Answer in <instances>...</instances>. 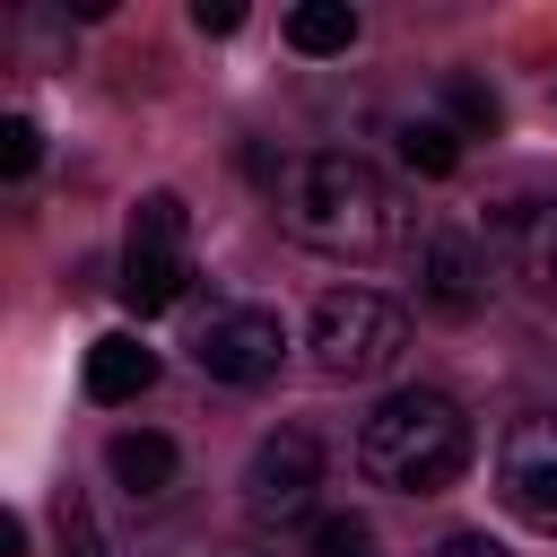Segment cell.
I'll return each mask as SVG.
<instances>
[{
    "label": "cell",
    "instance_id": "obj_8",
    "mask_svg": "<svg viewBox=\"0 0 557 557\" xmlns=\"http://www.w3.org/2000/svg\"><path fill=\"white\" fill-rule=\"evenodd\" d=\"M418 305L435 322H470L487 305V261H479L470 235H453V226H426L418 235Z\"/></svg>",
    "mask_w": 557,
    "mask_h": 557
},
{
    "label": "cell",
    "instance_id": "obj_19",
    "mask_svg": "<svg viewBox=\"0 0 557 557\" xmlns=\"http://www.w3.org/2000/svg\"><path fill=\"white\" fill-rule=\"evenodd\" d=\"M191 26H200V35H235L244 9H235V0H191Z\"/></svg>",
    "mask_w": 557,
    "mask_h": 557
},
{
    "label": "cell",
    "instance_id": "obj_10",
    "mask_svg": "<svg viewBox=\"0 0 557 557\" xmlns=\"http://www.w3.org/2000/svg\"><path fill=\"white\" fill-rule=\"evenodd\" d=\"M148 383H157V348H139L131 331H104V339L87 348V400L122 409V400H139Z\"/></svg>",
    "mask_w": 557,
    "mask_h": 557
},
{
    "label": "cell",
    "instance_id": "obj_7",
    "mask_svg": "<svg viewBox=\"0 0 557 557\" xmlns=\"http://www.w3.org/2000/svg\"><path fill=\"white\" fill-rule=\"evenodd\" d=\"M278 357H287V322L270 305H218L191 331V366L209 383H261V374H278Z\"/></svg>",
    "mask_w": 557,
    "mask_h": 557
},
{
    "label": "cell",
    "instance_id": "obj_20",
    "mask_svg": "<svg viewBox=\"0 0 557 557\" xmlns=\"http://www.w3.org/2000/svg\"><path fill=\"white\" fill-rule=\"evenodd\" d=\"M435 557H505V548H496L487 531H444V540H435Z\"/></svg>",
    "mask_w": 557,
    "mask_h": 557
},
{
    "label": "cell",
    "instance_id": "obj_9",
    "mask_svg": "<svg viewBox=\"0 0 557 557\" xmlns=\"http://www.w3.org/2000/svg\"><path fill=\"white\" fill-rule=\"evenodd\" d=\"M122 305L148 322V313H165V305H183V287H191V261L183 252H165V244H131L122 252Z\"/></svg>",
    "mask_w": 557,
    "mask_h": 557
},
{
    "label": "cell",
    "instance_id": "obj_17",
    "mask_svg": "<svg viewBox=\"0 0 557 557\" xmlns=\"http://www.w3.org/2000/svg\"><path fill=\"white\" fill-rule=\"evenodd\" d=\"M444 104H453V131H496V96H487L470 70L444 78Z\"/></svg>",
    "mask_w": 557,
    "mask_h": 557
},
{
    "label": "cell",
    "instance_id": "obj_14",
    "mask_svg": "<svg viewBox=\"0 0 557 557\" xmlns=\"http://www.w3.org/2000/svg\"><path fill=\"white\" fill-rule=\"evenodd\" d=\"M305 557H383V548H374V522L366 513H322L313 540H305Z\"/></svg>",
    "mask_w": 557,
    "mask_h": 557
},
{
    "label": "cell",
    "instance_id": "obj_6",
    "mask_svg": "<svg viewBox=\"0 0 557 557\" xmlns=\"http://www.w3.org/2000/svg\"><path fill=\"white\" fill-rule=\"evenodd\" d=\"M496 496H505L513 522H531V531L557 540V409H531V418L505 426V444H496Z\"/></svg>",
    "mask_w": 557,
    "mask_h": 557
},
{
    "label": "cell",
    "instance_id": "obj_1",
    "mask_svg": "<svg viewBox=\"0 0 557 557\" xmlns=\"http://www.w3.org/2000/svg\"><path fill=\"white\" fill-rule=\"evenodd\" d=\"M278 218H287L296 244H313V252H331V261H374V252H392L400 226H409L400 191H392L366 157H348V148L296 157V165L278 174Z\"/></svg>",
    "mask_w": 557,
    "mask_h": 557
},
{
    "label": "cell",
    "instance_id": "obj_21",
    "mask_svg": "<svg viewBox=\"0 0 557 557\" xmlns=\"http://www.w3.org/2000/svg\"><path fill=\"white\" fill-rule=\"evenodd\" d=\"M0 557H26V513H0Z\"/></svg>",
    "mask_w": 557,
    "mask_h": 557
},
{
    "label": "cell",
    "instance_id": "obj_16",
    "mask_svg": "<svg viewBox=\"0 0 557 557\" xmlns=\"http://www.w3.org/2000/svg\"><path fill=\"white\" fill-rule=\"evenodd\" d=\"M61 557H113V540H104V522L87 513L78 487H61Z\"/></svg>",
    "mask_w": 557,
    "mask_h": 557
},
{
    "label": "cell",
    "instance_id": "obj_5",
    "mask_svg": "<svg viewBox=\"0 0 557 557\" xmlns=\"http://www.w3.org/2000/svg\"><path fill=\"white\" fill-rule=\"evenodd\" d=\"M487 244H496V270L540 305L557 313V200L548 191H513L487 209Z\"/></svg>",
    "mask_w": 557,
    "mask_h": 557
},
{
    "label": "cell",
    "instance_id": "obj_18",
    "mask_svg": "<svg viewBox=\"0 0 557 557\" xmlns=\"http://www.w3.org/2000/svg\"><path fill=\"white\" fill-rule=\"evenodd\" d=\"M35 157H44V131H35L26 113H9V122H0V174L17 183V174H35Z\"/></svg>",
    "mask_w": 557,
    "mask_h": 557
},
{
    "label": "cell",
    "instance_id": "obj_2",
    "mask_svg": "<svg viewBox=\"0 0 557 557\" xmlns=\"http://www.w3.org/2000/svg\"><path fill=\"white\" fill-rule=\"evenodd\" d=\"M357 470L374 487H392V496H444L470 470V418H461V400L435 392V383H409V392L374 400L366 426H357Z\"/></svg>",
    "mask_w": 557,
    "mask_h": 557
},
{
    "label": "cell",
    "instance_id": "obj_12",
    "mask_svg": "<svg viewBox=\"0 0 557 557\" xmlns=\"http://www.w3.org/2000/svg\"><path fill=\"white\" fill-rule=\"evenodd\" d=\"M287 44H296V52H348V44H357V9H348V0H305V9L287 17Z\"/></svg>",
    "mask_w": 557,
    "mask_h": 557
},
{
    "label": "cell",
    "instance_id": "obj_15",
    "mask_svg": "<svg viewBox=\"0 0 557 557\" xmlns=\"http://www.w3.org/2000/svg\"><path fill=\"white\" fill-rule=\"evenodd\" d=\"M131 244H165V252H183V200H174V191H148V200L131 209Z\"/></svg>",
    "mask_w": 557,
    "mask_h": 557
},
{
    "label": "cell",
    "instance_id": "obj_4",
    "mask_svg": "<svg viewBox=\"0 0 557 557\" xmlns=\"http://www.w3.org/2000/svg\"><path fill=\"white\" fill-rule=\"evenodd\" d=\"M313 496H322V444H313L305 426H270V435L252 444V461H244V513H252L261 531L322 522Z\"/></svg>",
    "mask_w": 557,
    "mask_h": 557
},
{
    "label": "cell",
    "instance_id": "obj_3",
    "mask_svg": "<svg viewBox=\"0 0 557 557\" xmlns=\"http://www.w3.org/2000/svg\"><path fill=\"white\" fill-rule=\"evenodd\" d=\"M400 348H409V313H400L392 296H374V287H331V296L313 305V366H322L331 383H374V374L400 366Z\"/></svg>",
    "mask_w": 557,
    "mask_h": 557
},
{
    "label": "cell",
    "instance_id": "obj_13",
    "mask_svg": "<svg viewBox=\"0 0 557 557\" xmlns=\"http://www.w3.org/2000/svg\"><path fill=\"white\" fill-rule=\"evenodd\" d=\"M400 157H409L418 174H453V165H461V131L435 122V113H418V122H400Z\"/></svg>",
    "mask_w": 557,
    "mask_h": 557
},
{
    "label": "cell",
    "instance_id": "obj_11",
    "mask_svg": "<svg viewBox=\"0 0 557 557\" xmlns=\"http://www.w3.org/2000/svg\"><path fill=\"white\" fill-rule=\"evenodd\" d=\"M104 470H113L122 496H165V487H174V444H165L157 426H122V435L104 444Z\"/></svg>",
    "mask_w": 557,
    "mask_h": 557
}]
</instances>
